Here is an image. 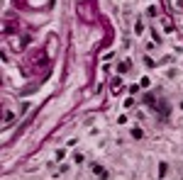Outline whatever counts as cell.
Here are the masks:
<instances>
[{
  "mask_svg": "<svg viewBox=\"0 0 183 180\" xmlns=\"http://www.w3.org/2000/svg\"><path fill=\"white\" fill-rule=\"evenodd\" d=\"M93 173H95L100 180H105V178H107V170H105V168H100V165H93Z\"/></svg>",
  "mask_w": 183,
  "mask_h": 180,
  "instance_id": "cell-1",
  "label": "cell"
}]
</instances>
